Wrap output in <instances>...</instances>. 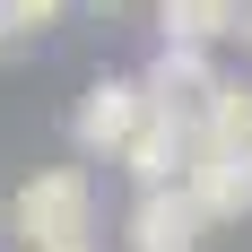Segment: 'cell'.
<instances>
[{"label": "cell", "mask_w": 252, "mask_h": 252, "mask_svg": "<svg viewBox=\"0 0 252 252\" xmlns=\"http://www.w3.org/2000/svg\"><path fill=\"white\" fill-rule=\"evenodd\" d=\"M200 139H209V148H226V157H244V148H252V78H226V87H218V104H209Z\"/></svg>", "instance_id": "52a82bcc"}, {"label": "cell", "mask_w": 252, "mask_h": 252, "mask_svg": "<svg viewBox=\"0 0 252 252\" xmlns=\"http://www.w3.org/2000/svg\"><path fill=\"white\" fill-rule=\"evenodd\" d=\"M122 235H130V252H200L209 218H200V200L174 183V191H139L130 218H122Z\"/></svg>", "instance_id": "277c9868"}, {"label": "cell", "mask_w": 252, "mask_h": 252, "mask_svg": "<svg viewBox=\"0 0 252 252\" xmlns=\"http://www.w3.org/2000/svg\"><path fill=\"white\" fill-rule=\"evenodd\" d=\"M139 87H148L157 122H183L191 139H200L209 104H218V87H226V70L209 61V52H183V44H157V61L139 70Z\"/></svg>", "instance_id": "3957f363"}, {"label": "cell", "mask_w": 252, "mask_h": 252, "mask_svg": "<svg viewBox=\"0 0 252 252\" xmlns=\"http://www.w3.org/2000/svg\"><path fill=\"white\" fill-rule=\"evenodd\" d=\"M183 191L200 200L209 226H226V218H244V209H252V165H244V157H226V148H209V139H191V174H183Z\"/></svg>", "instance_id": "5b68a950"}, {"label": "cell", "mask_w": 252, "mask_h": 252, "mask_svg": "<svg viewBox=\"0 0 252 252\" xmlns=\"http://www.w3.org/2000/svg\"><path fill=\"white\" fill-rule=\"evenodd\" d=\"M244 44H252V9H244Z\"/></svg>", "instance_id": "30bf717a"}, {"label": "cell", "mask_w": 252, "mask_h": 252, "mask_svg": "<svg viewBox=\"0 0 252 252\" xmlns=\"http://www.w3.org/2000/svg\"><path fill=\"white\" fill-rule=\"evenodd\" d=\"M0 18H9V35H44L70 18V0H0Z\"/></svg>", "instance_id": "ba28073f"}, {"label": "cell", "mask_w": 252, "mask_h": 252, "mask_svg": "<svg viewBox=\"0 0 252 252\" xmlns=\"http://www.w3.org/2000/svg\"><path fill=\"white\" fill-rule=\"evenodd\" d=\"M87 18H96V26H113V18H130V0H87Z\"/></svg>", "instance_id": "9c48e42d"}, {"label": "cell", "mask_w": 252, "mask_h": 252, "mask_svg": "<svg viewBox=\"0 0 252 252\" xmlns=\"http://www.w3.org/2000/svg\"><path fill=\"white\" fill-rule=\"evenodd\" d=\"M148 122H157V104H148V87H139V78H96V87L78 96V113H70V139H78V157L122 165L130 139H139Z\"/></svg>", "instance_id": "7a4b0ae2"}, {"label": "cell", "mask_w": 252, "mask_h": 252, "mask_svg": "<svg viewBox=\"0 0 252 252\" xmlns=\"http://www.w3.org/2000/svg\"><path fill=\"white\" fill-rule=\"evenodd\" d=\"M244 165H252V148H244Z\"/></svg>", "instance_id": "4fadbf2b"}, {"label": "cell", "mask_w": 252, "mask_h": 252, "mask_svg": "<svg viewBox=\"0 0 252 252\" xmlns=\"http://www.w3.org/2000/svg\"><path fill=\"white\" fill-rule=\"evenodd\" d=\"M157 9V35L183 52H209V44H226V35H244V9L252 0H148Z\"/></svg>", "instance_id": "8992f818"}, {"label": "cell", "mask_w": 252, "mask_h": 252, "mask_svg": "<svg viewBox=\"0 0 252 252\" xmlns=\"http://www.w3.org/2000/svg\"><path fill=\"white\" fill-rule=\"evenodd\" d=\"M61 252H87V244H61Z\"/></svg>", "instance_id": "7c38bea8"}, {"label": "cell", "mask_w": 252, "mask_h": 252, "mask_svg": "<svg viewBox=\"0 0 252 252\" xmlns=\"http://www.w3.org/2000/svg\"><path fill=\"white\" fill-rule=\"evenodd\" d=\"M0 44H9V18H0Z\"/></svg>", "instance_id": "8fae6325"}, {"label": "cell", "mask_w": 252, "mask_h": 252, "mask_svg": "<svg viewBox=\"0 0 252 252\" xmlns=\"http://www.w3.org/2000/svg\"><path fill=\"white\" fill-rule=\"evenodd\" d=\"M96 226V183L78 174V165H35L18 183V200H9V235L26 252H61V244H87Z\"/></svg>", "instance_id": "6da1fadb"}]
</instances>
